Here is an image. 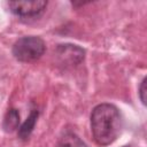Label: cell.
Here are the masks:
<instances>
[{
  "label": "cell",
  "instance_id": "6da1fadb",
  "mask_svg": "<svg viewBox=\"0 0 147 147\" xmlns=\"http://www.w3.org/2000/svg\"><path fill=\"white\" fill-rule=\"evenodd\" d=\"M123 119L118 108L111 103H100L91 113V131L99 146L113 144L121 134Z\"/></svg>",
  "mask_w": 147,
  "mask_h": 147
},
{
  "label": "cell",
  "instance_id": "3957f363",
  "mask_svg": "<svg viewBox=\"0 0 147 147\" xmlns=\"http://www.w3.org/2000/svg\"><path fill=\"white\" fill-rule=\"evenodd\" d=\"M47 1H9L8 7L10 11L21 17H33L38 16L46 8Z\"/></svg>",
  "mask_w": 147,
  "mask_h": 147
},
{
  "label": "cell",
  "instance_id": "277c9868",
  "mask_svg": "<svg viewBox=\"0 0 147 147\" xmlns=\"http://www.w3.org/2000/svg\"><path fill=\"white\" fill-rule=\"evenodd\" d=\"M55 55L59 62L63 65H77L85 57V51L79 46L64 44L59 45L55 51Z\"/></svg>",
  "mask_w": 147,
  "mask_h": 147
},
{
  "label": "cell",
  "instance_id": "9c48e42d",
  "mask_svg": "<svg viewBox=\"0 0 147 147\" xmlns=\"http://www.w3.org/2000/svg\"><path fill=\"white\" fill-rule=\"evenodd\" d=\"M123 147H130V146H123Z\"/></svg>",
  "mask_w": 147,
  "mask_h": 147
},
{
  "label": "cell",
  "instance_id": "ba28073f",
  "mask_svg": "<svg viewBox=\"0 0 147 147\" xmlns=\"http://www.w3.org/2000/svg\"><path fill=\"white\" fill-rule=\"evenodd\" d=\"M146 82H147V79L144 78L139 86V98L144 105H146Z\"/></svg>",
  "mask_w": 147,
  "mask_h": 147
},
{
  "label": "cell",
  "instance_id": "5b68a950",
  "mask_svg": "<svg viewBox=\"0 0 147 147\" xmlns=\"http://www.w3.org/2000/svg\"><path fill=\"white\" fill-rule=\"evenodd\" d=\"M39 116V111L37 109H32L29 117L25 119V122L18 127V138L22 140H28L34 129V125L37 123Z\"/></svg>",
  "mask_w": 147,
  "mask_h": 147
},
{
  "label": "cell",
  "instance_id": "8992f818",
  "mask_svg": "<svg viewBox=\"0 0 147 147\" xmlns=\"http://www.w3.org/2000/svg\"><path fill=\"white\" fill-rule=\"evenodd\" d=\"M20 125V114L18 110L15 108L8 109V111L5 115L2 127L6 132H13L15 131Z\"/></svg>",
  "mask_w": 147,
  "mask_h": 147
},
{
  "label": "cell",
  "instance_id": "52a82bcc",
  "mask_svg": "<svg viewBox=\"0 0 147 147\" xmlns=\"http://www.w3.org/2000/svg\"><path fill=\"white\" fill-rule=\"evenodd\" d=\"M60 147H88L74 132H65L60 139Z\"/></svg>",
  "mask_w": 147,
  "mask_h": 147
},
{
  "label": "cell",
  "instance_id": "7a4b0ae2",
  "mask_svg": "<svg viewBox=\"0 0 147 147\" xmlns=\"http://www.w3.org/2000/svg\"><path fill=\"white\" fill-rule=\"evenodd\" d=\"M45 49V41L40 37L26 36L15 41L13 45V55L20 62H33L44 55Z\"/></svg>",
  "mask_w": 147,
  "mask_h": 147
}]
</instances>
